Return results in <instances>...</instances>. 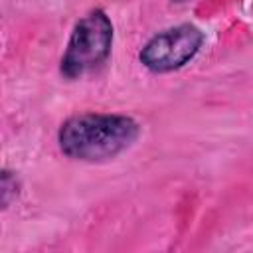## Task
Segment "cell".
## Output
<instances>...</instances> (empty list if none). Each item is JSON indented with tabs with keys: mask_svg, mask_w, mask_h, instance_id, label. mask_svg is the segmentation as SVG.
Segmentation results:
<instances>
[{
	"mask_svg": "<svg viewBox=\"0 0 253 253\" xmlns=\"http://www.w3.org/2000/svg\"><path fill=\"white\" fill-rule=\"evenodd\" d=\"M18 194V182L12 172L0 170V208L6 206Z\"/></svg>",
	"mask_w": 253,
	"mask_h": 253,
	"instance_id": "cell-4",
	"label": "cell"
},
{
	"mask_svg": "<svg viewBox=\"0 0 253 253\" xmlns=\"http://www.w3.org/2000/svg\"><path fill=\"white\" fill-rule=\"evenodd\" d=\"M204 32L194 24H178L154 34L140 49V63L152 73H170L190 63L204 43Z\"/></svg>",
	"mask_w": 253,
	"mask_h": 253,
	"instance_id": "cell-3",
	"label": "cell"
},
{
	"mask_svg": "<svg viewBox=\"0 0 253 253\" xmlns=\"http://www.w3.org/2000/svg\"><path fill=\"white\" fill-rule=\"evenodd\" d=\"M132 117L115 113H83L69 117L57 130L59 150L79 162H105L125 152L138 138Z\"/></svg>",
	"mask_w": 253,
	"mask_h": 253,
	"instance_id": "cell-1",
	"label": "cell"
},
{
	"mask_svg": "<svg viewBox=\"0 0 253 253\" xmlns=\"http://www.w3.org/2000/svg\"><path fill=\"white\" fill-rule=\"evenodd\" d=\"M113 36V22L105 10L87 12L71 30L59 61V73L73 81L101 69L111 55Z\"/></svg>",
	"mask_w": 253,
	"mask_h": 253,
	"instance_id": "cell-2",
	"label": "cell"
}]
</instances>
